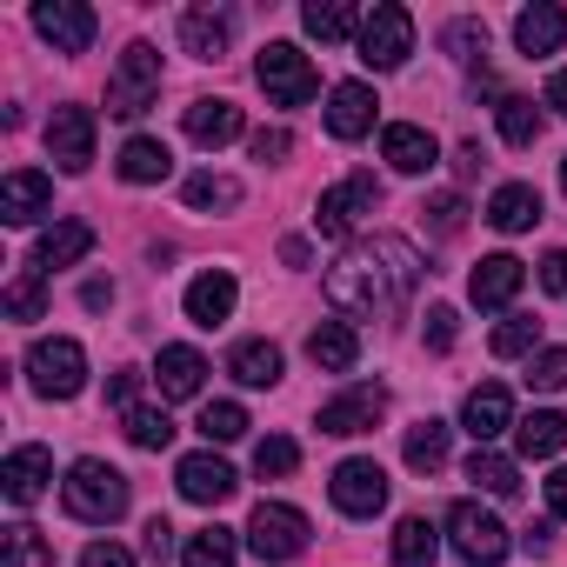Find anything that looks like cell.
<instances>
[{
	"label": "cell",
	"instance_id": "cell-1",
	"mask_svg": "<svg viewBox=\"0 0 567 567\" xmlns=\"http://www.w3.org/2000/svg\"><path fill=\"white\" fill-rule=\"evenodd\" d=\"M414 288H421V254L401 234H374L328 267V301L348 321H381V315L408 308Z\"/></svg>",
	"mask_w": 567,
	"mask_h": 567
},
{
	"label": "cell",
	"instance_id": "cell-2",
	"mask_svg": "<svg viewBox=\"0 0 567 567\" xmlns=\"http://www.w3.org/2000/svg\"><path fill=\"white\" fill-rule=\"evenodd\" d=\"M61 501H68V514H74V520L107 527V520H121V514H127V474L87 454V461H74V467H68Z\"/></svg>",
	"mask_w": 567,
	"mask_h": 567
},
{
	"label": "cell",
	"instance_id": "cell-3",
	"mask_svg": "<svg viewBox=\"0 0 567 567\" xmlns=\"http://www.w3.org/2000/svg\"><path fill=\"white\" fill-rule=\"evenodd\" d=\"M254 81L267 87V101H274V107H308V101L321 94V74H315V61H308L301 48H288V41H267V48H260V61H254Z\"/></svg>",
	"mask_w": 567,
	"mask_h": 567
},
{
	"label": "cell",
	"instance_id": "cell-4",
	"mask_svg": "<svg viewBox=\"0 0 567 567\" xmlns=\"http://www.w3.org/2000/svg\"><path fill=\"white\" fill-rule=\"evenodd\" d=\"M28 381H34V394H48V401H74V394L87 388V354H81V341H68V334L34 341V348H28Z\"/></svg>",
	"mask_w": 567,
	"mask_h": 567
},
{
	"label": "cell",
	"instance_id": "cell-5",
	"mask_svg": "<svg viewBox=\"0 0 567 567\" xmlns=\"http://www.w3.org/2000/svg\"><path fill=\"white\" fill-rule=\"evenodd\" d=\"M447 540H454V554L467 560V567H501L507 560V527H501V514H487L481 501H454L447 507Z\"/></svg>",
	"mask_w": 567,
	"mask_h": 567
},
{
	"label": "cell",
	"instance_id": "cell-6",
	"mask_svg": "<svg viewBox=\"0 0 567 567\" xmlns=\"http://www.w3.org/2000/svg\"><path fill=\"white\" fill-rule=\"evenodd\" d=\"M354 48H361V61H368L374 74H394V68L414 54V14H408V8H394V0H381V8L361 21Z\"/></svg>",
	"mask_w": 567,
	"mask_h": 567
},
{
	"label": "cell",
	"instance_id": "cell-7",
	"mask_svg": "<svg viewBox=\"0 0 567 567\" xmlns=\"http://www.w3.org/2000/svg\"><path fill=\"white\" fill-rule=\"evenodd\" d=\"M154 94H161V54H154L147 41H134V48L121 54V68L107 74V114L134 121V114L154 107Z\"/></svg>",
	"mask_w": 567,
	"mask_h": 567
},
{
	"label": "cell",
	"instance_id": "cell-8",
	"mask_svg": "<svg viewBox=\"0 0 567 567\" xmlns=\"http://www.w3.org/2000/svg\"><path fill=\"white\" fill-rule=\"evenodd\" d=\"M247 547L260 560H295V554H308V514L288 507V501H260L254 520H247Z\"/></svg>",
	"mask_w": 567,
	"mask_h": 567
},
{
	"label": "cell",
	"instance_id": "cell-9",
	"mask_svg": "<svg viewBox=\"0 0 567 567\" xmlns=\"http://www.w3.org/2000/svg\"><path fill=\"white\" fill-rule=\"evenodd\" d=\"M328 494H334V507H341L348 520H374V514L388 507V474H381V461L354 454V461H341V467H334Z\"/></svg>",
	"mask_w": 567,
	"mask_h": 567
},
{
	"label": "cell",
	"instance_id": "cell-10",
	"mask_svg": "<svg viewBox=\"0 0 567 567\" xmlns=\"http://www.w3.org/2000/svg\"><path fill=\"white\" fill-rule=\"evenodd\" d=\"M34 28H41V41H48L54 54H87L94 34H101V14L81 8V0H41V8H34Z\"/></svg>",
	"mask_w": 567,
	"mask_h": 567
},
{
	"label": "cell",
	"instance_id": "cell-11",
	"mask_svg": "<svg viewBox=\"0 0 567 567\" xmlns=\"http://www.w3.org/2000/svg\"><path fill=\"white\" fill-rule=\"evenodd\" d=\"M374 200H381V181H374V174H348L341 187H328V194H321L315 227H321L328 240H341V234H354V220H361V214H374Z\"/></svg>",
	"mask_w": 567,
	"mask_h": 567
},
{
	"label": "cell",
	"instance_id": "cell-12",
	"mask_svg": "<svg viewBox=\"0 0 567 567\" xmlns=\"http://www.w3.org/2000/svg\"><path fill=\"white\" fill-rule=\"evenodd\" d=\"M48 207H54V181L41 167H14L8 181H0V220L8 227H34Z\"/></svg>",
	"mask_w": 567,
	"mask_h": 567
},
{
	"label": "cell",
	"instance_id": "cell-13",
	"mask_svg": "<svg viewBox=\"0 0 567 567\" xmlns=\"http://www.w3.org/2000/svg\"><path fill=\"white\" fill-rule=\"evenodd\" d=\"M48 154H54L68 174H81V167L94 161V107H54V114H48Z\"/></svg>",
	"mask_w": 567,
	"mask_h": 567
},
{
	"label": "cell",
	"instance_id": "cell-14",
	"mask_svg": "<svg viewBox=\"0 0 567 567\" xmlns=\"http://www.w3.org/2000/svg\"><path fill=\"white\" fill-rule=\"evenodd\" d=\"M174 487H181V501H194V507H220L240 481H234V467H227L220 454H187V461L174 467Z\"/></svg>",
	"mask_w": 567,
	"mask_h": 567
},
{
	"label": "cell",
	"instance_id": "cell-15",
	"mask_svg": "<svg viewBox=\"0 0 567 567\" xmlns=\"http://www.w3.org/2000/svg\"><path fill=\"white\" fill-rule=\"evenodd\" d=\"M48 481H54V454L48 447H14L8 454V467H0V494H8L14 507H34L41 494H48Z\"/></svg>",
	"mask_w": 567,
	"mask_h": 567
},
{
	"label": "cell",
	"instance_id": "cell-16",
	"mask_svg": "<svg viewBox=\"0 0 567 567\" xmlns=\"http://www.w3.org/2000/svg\"><path fill=\"white\" fill-rule=\"evenodd\" d=\"M234 301H240V288H234L227 267H207V274L187 280V321H194V328H220V321L234 315Z\"/></svg>",
	"mask_w": 567,
	"mask_h": 567
},
{
	"label": "cell",
	"instance_id": "cell-17",
	"mask_svg": "<svg viewBox=\"0 0 567 567\" xmlns=\"http://www.w3.org/2000/svg\"><path fill=\"white\" fill-rule=\"evenodd\" d=\"M388 414V388H348L321 408V434H368Z\"/></svg>",
	"mask_w": 567,
	"mask_h": 567
},
{
	"label": "cell",
	"instance_id": "cell-18",
	"mask_svg": "<svg viewBox=\"0 0 567 567\" xmlns=\"http://www.w3.org/2000/svg\"><path fill=\"white\" fill-rule=\"evenodd\" d=\"M520 280H527V267H520L514 254H487V260L467 274V301H474V308H507V301L520 295Z\"/></svg>",
	"mask_w": 567,
	"mask_h": 567
},
{
	"label": "cell",
	"instance_id": "cell-19",
	"mask_svg": "<svg viewBox=\"0 0 567 567\" xmlns=\"http://www.w3.org/2000/svg\"><path fill=\"white\" fill-rule=\"evenodd\" d=\"M374 107H381V101H374L368 81H341V87L328 94V134H334V141H361V134L374 127Z\"/></svg>",
	"mask_w": 567,
	"mask_h": 567
},
{
	"label": "cell",
	"instance_id": "cell-20",
	"mask_svg": "<svg viewBox=\"0 0 567 567\" xmlns=\"http://www.w3.org/2000/svg\"><path fill=\"white\" fill-rule=\"evenodd\" d=\"M381 154H388L394 174H427V167L441 161V141H434L427 127H414V121H394V127L381 134Z\"/></svg>",
	"mask_w": 567,
	"mask_h": 567
},
{
	"label": "cell",
	"instance_id": "cell-21",
	"mask_svg": "<svg viewBox=\"0 0 567 567\" xmlns=\"http://www.w3.org/2000/svg\"><path fill=\"white\" fill-rule=\"evenodd\" d=\"M461 427H467L481 447H487L494 434H507V427H514V401H507V388H494V381H487V388H467V401H461Z\"/></svg>",
	"mask_w": 567,
	"mask_h": 567
},
{
	"label": "cell",
	"instance_id": "cell-22",
	"mask_svg": "<svg viewBox=\"0 0 567 567\" xmlns=\"http://www.w3.org/2000/svg\"><path fill=\"white\" fill-rule=\"evenodd\" d=\"M87 254H94V227H87V220H54V227L41 234V247H34V267L54 274V267L87 260Z\"/></svg>",
	"mask_w": 567,
	"mask_h": 567
},
{
	"label": "cell",
	"instance_id": "cell-23",
	"mask_svg": "<svg viewBox=\"0 0 567 567\" xmlns=\"http://www.w3.org/2000/svg\"><path fill=\"white\" fill-rule=\"evenodd\" d=\"M308 361H315L321 374H354V361H361V334H354L348 321H321V328L308 334Z\"/></svg>",
	"mask_w": 567,
	"mask_h": 567
},
{
	"label": "cell",
	"instance_id": "cell-24",
	"mask_svg": "<svg viewBox=\"0 0 567 567\" xmlns=\"http://www.w3.org/2000/svg\"><path fill=\"white\" fill-rule=\"evenodd\" d=\"M200 381H207V361H200L194 348H161V361H154V388H161V401H194Z\"/></svg>",
	"mask_w": 567,
	"mask_h": 567
},
{
	"label": "cell",
	"instance_id": "cell-25",
	"mask_svg": "<svg viewBox=\"0 0 567 567\" xmlns=\"http://www.w3.org/2000/svg\"><path fill=\"white\" fill-rule=\"evenodd\" d=\"M227 34H234V21H227L220 8H187V14H181V48H187L194 61H220V54H227Z\"/></svg>",
	"mask_w": 567,
	"mask_h": 567
},
{
	"label": "cell",
	"instance_id": "cell-26",
	"mask_svg": "<svg viewBox=\"0 0 567 567\" xmlns=\"http://www.w3.org/2000/svg\"><path fill=\"white\" fill-rule=\"evenodd\" d=\"M121 181L127 187H154V181H167L174 174V154H167V141H154V134H134L127 147H121Z\"/></svg>",
	"mask_w": 567,
	"mask_h": 567
},
{
	"label": "cell",
	"instance_id": "cell-27",
	"mask_svg": "<svg viewBox=\"0 0 567 567\" xmlns=\"http://www.w3.org/2000/svg\"><path fill=\"white\" fill-rule=\"evenodd\" d=\"M560 34H567V14L554 8V0H540V8H527V14L514 21V48H520L527 61L554 54V48H560Z\"/></svg>",
	"mask_w": 567,
	"mask_h": 567
},
{
	"label": "cell",
	"instance_id": "cell-28",
	"mask_svg": "<svg viewBox=\"0 0 567 567\" xmlns=\"http://www.w3.org/2000/svg\"><path fill=\"white\" fill-rule=\"evenodd\" d=\"M187 141H194V147H227V141H240V107H234V101H194V107H187Z\"/></svg>",
	"mask_w": 567,
	"mask_h": 567
},
{
	"label": "cell",
	"instance_id": "cell-29",
	"mask_svg": "<svg viewBox=\"0 0 567 567\" xmlns=\"http://www.w3.org/2000/svg\"><path fill=\"white\" fill-rule=\"evenodd\" d=\"M487 220H494L501 234H527V227L540 220V194H534L527 181H507V187L487 200Z\"/></svg>",
	"mask_w": 567,
	"mask_h": 567
},
{
	"label": "cell",
	"instance_id": "cell-30",
	"mask_svg": "<svg viewBox=\"0 0 567 567\" xmlns=\"http://www.w3.org/2000/svg\"><path fill=\"white\" fill-rule=\"evenodd\" d=\"M514 447H520L527 461H547V454H560V447H567V414L540 408V414L514 421Z\"/></svg>",
	"mask_w": 567,
	"mask_h": 567
},
{
	"label": "cell",
	"instance_id": "cell-31",
	"mask_svg": "<svg viewBox=\"0 0 567 567\" xmlns=\"http://www.w3.org/2000/svg\"><path fill=\"white\" fill-rule=\"evenodd\" d=\"M227 374H234L240 388H274V381H280V348H274V341H240V348L227 354Z\"/></svg>",
	"mask_w": 567,
	"mask_h": 567
},
{
	"label": "cell",
	"instance_id": "cell-32",
	"mask_svg": "<svg viewBox=\"0 0 567 567\" xmlns=\"http://www.w3.org/2000/svg\"><path fill=\"white\" fill-rule=\"evenodd\" d=\"M434 554H441L434 520H427V514H408V520L394 527V567H434Z\"/></svg>",
	"mask_w": 567,
	"mask_h": 567
},
{
	"label": "cell",
	"instance_id": "cell-33",
	"mask_svg": "<svg viewBox=\"0 0 567 567\" xmlns=\"http://www.w3.org/2000/svg\"><path fill=\"white\" fill-rule=\"evenodd\" d=\"M301 28H308L315 41H348V34H361V14L348 8V0H308V8H301Z\"/></svg>",
	"mask_w": 567,
	"mask_h": 567
},
{
	"label": "cell",
	"instance_id": "cell-34",
	"mask_svg": "<svg viewBox=\"0 0 567 567\" xmlns=\"http://www.w3.org/2000/svg\"><path fill=\"white\" fill-rule=\"evenodd\" d=\"M401 454H408L414 474H441V467H447V421H414Z\"/></svg>",
	"mask_w": 567,
	"mask_h": 567
},
{
	"label": "cell",
	"instance_id": "cell-35",
	"mask_svg": "<svg viewBox=\"0 0 567 567\" xmlns=\"http://www.w3.org/2000/svg\"><path fill=\"white\" fill-rule=\"evenodd\" d=\"M0 567H54L48 534H41V527H28V520H14L8 534H0Z\"/></svg>",
	"mask_w": 567,
	"mask_h": 567
},
{
	"label": "cell",
	"instance_id": "cell-36",
	"mask_svg": "<svg viewBox=\"0 0 567 567\" xmlns=\"http://www.w3.org/2000/svg\"><path fill=\"white\" fill-rule=\"evenodd\" d=\"M494 121H501V141H507V147H534V141H540V114H534V101H520V94H501Z\"/></svg>",
	"mask_w": 567,
	"mask_h": 567
},
{
	"label": "cell",
	"instance_id": "cell-37",
	"mask_svg": "<svg viewBox=\"0 0 567 567\" xmlns=\"http://www.w3.org/2000/svg\"><path fill=\"white\" fill-rule=\"evenodd\" d=\"M467 481H474L481 494H501V501H507V494L520 487L514 461H507V454H494V447H474V461H467Z\"/></svg>",
	"mask_w": 567,
	"mask_h": 567
},
{
	"label": "cell",
	"instance_id": "cell-38",
	"mask_svg": "<svg viewBox=\"0 0 567 567\" xmlns=\"http://www.w3.org/2000/svg\"><path fill=\"white\" fill-rule=\"evenodd\" d=\"M181 567H234V534H227V527H200V534H187Z\"/></svg>",
	"mask_w": 567,
	"mask_h": 567
},
{
	"label": "cell",
	"instance_id": "cell-39",
	"mask_svg": "<svg viewBox=\"0 0 567 567\" xmlns=\"http://www.w3.org/2000/svg\"><path fill=\"white\" fill-rule=\"evenodd\" d=\"M121 427H127V441H134V447H147V454H161V447L174 441V421H167L161 408H127V414H121Z\"/></svg>",
	"mask_w": 567,
	"mask_h": 567
},
{
	"label": "cell",
	"instance_id": "cell-40",
	"mask_svg": "<svg viewBox=\"0 0 567 567\" xmlns=\"http://www.w3.org/2000/svg\"><path fill=\"white\" fill-rule=\"evenodd\" d=\"M187 207H240V181L234 174H187Z\"/></svg>",
	"mask_w": 567,
	"mask_h": 567
},
{
	"label": "cell",
	"instance_id": "cell-41",
	"mask_svg": "<svg viewBox=\"0 0 567 567\" xmlns=\"http://www.w3.org/2000/svg\"><path fill=\"white\" fill-rule=\"evenodd\" d=\"M301 467V447L288 441V434H267L260 447H254V474L260 481H280V474H295Z\"/></svg>",
	"mask_w": 567,
	"mask_h": 567
},
{
	"label": "cell",
	"instance_id": "cell-42",
	"mask_svg": "<svg viewBox=\"0 0 567 567\" xmlns=\"http://www.w3.org/2000/svg\"><path fill=\"white\" fill-rule=\"evenodd\" d=\"M200 434L207 441H240L247 434V408L240 401H207L200 408Z\"/></svg>",
	"mask_w": 567,
	"mask_h": 567
},
{
	"label": "cell",
	"instance_id": "cell-43",
	"mask_svg": "<svg viewBox=\"0 0 567 567\" xmlns=\"http://www.w3.org/2000/svg\"><path fill=\"white\" fill-rule=\"evenodd\" d=\"M8 315L14 321H41L48 315V288H41V267H28L14 288H8Z\"/></svg>",
	"mask_w": 567,
	"mask_h": 567
},
{
	"label": "cell",
	"instance_id": "cell-44",
	"mask_svg": "<svg viewBox=\"0 0 567 567\" xmlns=\"http://www.w3.org/2000/svg\"><path fill=\"white\" fill-rule=\"evenodd\" d=\"M527 388L534 394H560L567 388V348H540L534 368H527Z\"/></svg>",
	"mask_w": 567,
	"mask_h": 567
},
{
	"label": "cell",
	"instance_id": "cell-45",
	"mask_svg": "<svg viewBox=\"0 0 567 567\" xmlns=\"http://www.w3.org/2000/svg\"><path fill=\"white\" fill-rule=\"evenodd\" d=\"M534 341H540V321H527V315H514V321H501V328H494V354H501V361L527 354Z\"/></svg>",
	"mask_w": 567,
	"mask_h": 567
},
{
	"label": "cell",
	"instance_id": "cell-46",
	"mask_svg": "<svg viewBox=\"0 0 567 567\" xmlns=\"http://www.w3.org/2000/svg\"><path fill=\"white\" fill-rule=\"evenodd\" d=\"M441 48H447L454 61H481V54H487V28H481V21H454V28L441 34Z\"/></svg>",
	"mask_w": 567,
	"mask_h": 567
},
{
	"label": "cell",
	"instance_id": "cell-47",
	"mask_svg": "<svg viewBox=\"0 0 567 567\" xmlns=\"http://www.w3.org/2000/svg\"><path fill=\"white\" fill-rule=\"evenodd\" d=\"M421 220H427L434 234H461V220H467V200H461V194H434V200L421 207Z\"/></svg>",
	"mask_w": 567,
	"mask_h": 567
},
{
	"label": "cell",
	"instance_id": "cell-48",
	"mask_svg": "<svg viewBox=\"0 0 567 567\" xmlns=\"http://www.w3.org/2000/svg\"><path fill=\"white\" fill-rule=\"evenodd\" d=\"M454 334H461V315H454V308H427V348H434V354H447V348H454Z\"/></svg>",
	"mask_w": 567,
	"mask_h": 567
},
{
	"label": "cell",
	"instance_id": "cell-49",
	"mask_svg": "<svg viewBox=\"0 0 567 567\" xmlns=\"http://www.w3.org/2000/svg\"><path fill=\"white\" fill-rule=\"evenodd\" d=\"M295 154V134L288 127H260L254 134V161H288Z\"/></svg>",
	"mask_w": 567,
	"mask_h": 567
},
{
	"label": "cell",
	"instance_id": "cell-50",
	"mask_svg": "<svg viewBox=\"0 0 567 567\" xmlns=\"http://www.w3.org/2000/svg\"><path fill=\"white\" fill-rule=\"evenodd\" d=\"M141 554H147V560H167V554H174V520H167V514H154V520H147Z\"/></svg>",
	"mask_w": 567,
	"mask_h": 567
},
{
	"label": "cell",
	"instance_id": "cell-51",
	"mask_svg": "<svg viewBox=\"0 0 567 567\" xmlns=\"http://www.w3.org/2000/svg\"><path fill=\"white\" fill-rule=\"evenodd\" d=\"M81 567H134V554H127L121 540H94V547L81 554Z\"/></svg>",
	"mask_w": 567,
	"mask_h": 567
},
{
	"label": "cell",
	"instance_id": "cell-52",
	"mask_svg": "<svg viewBox=\"0 0 567 567\" xmlns=\"http://www.w3.org/2000/svg\"><path fill=\"white\" fill-rule=\"evenodd\" d=\"M134 394H141V374H134V368H121V374L107 381V408H121V414H127V408H134Z\"/></svg>",
	"mask_w": 567,
	"mask_h": 567
},
{
	"label": "cell",
	"instance_id": "cell-53",
	"mask_svg": "<svg viewBox=\"0 0 567 567\" xmlns=\"http://www.w3.org/2000/svg\"><path fill=\"white\" fill-rule=\"evenodd\" d=\"M540 288H547V295H567V247H554V254L540 260Z\"/></svg>",
	"mask_w": 567,
	"mask_h": 567
},
{
	"label": "cell",
	"instance_id": "cell-54",
	"mask_svg": "<svg viewBox=\"0 0 567 567\" xmlns=\"http://www.w3.org/2000/svg\"><path fill=\"white\" fill-rule=\"evenodd\" d=\"M454 167H461V181H474V174L487 167V154H481V141H461V147H454Z\"/></svg>",
	"mask_w": 567,
	"mask_h": 567
},
{
	"label": "cell",
	"instance_id": "cell-55",
	"mask_svg": "<svg viewBox=\"0 0 567 567\" xmlns=\"http://www.w3.org/2000/svg\"><path fill=\"white\" fill-rule=\"evenodd\" d=\"M547 514H554V520H567V467H554V474H547Z\"/></svg>",
	"mask_w": 567,
	"mask_h": 567
},
{
	"label": "cell",
	"instance_id": "cell-56",
	"mask_svg": "<svg viewBox=\"0 0 567 567\" xmlns=\"http://www.w3.org/2000/svg\"><path fill=\"white\" fill-rule=\"evenodd\" d=\"M107 301H114V280H87V288H81V308H94V315H101Z\"/></svg>",
	"mask_w": 567,
	"mask_h": 567
},
{
	"label": "cell",
	"instance_id": "cell-57",
	"mask_svg": "<svg viewBox=\"0 0 567 567\" xmlns=\"http://www.w3.org/2000/svg\"><path fill=\"white\" fill-rule=\"evenodd\" d=\"M547 107H554V114H560V121H567V68H560V74H554V81H547Z\"/></svg>",
	"mask_w": 567,
	"mask_h": 567
},
{
	"label": "cell",
	"instance_id": "cell-58",
	"mask_svg": "<svg viewBox=\"0 0 567 567\" xmlns=\"http://www.w3.org/2000/svg\"><path fill=\"white\" fill-rule=\"evenodd\" d=\"M547 547H554V527H547V520H534V527H527V554H547Z\"/></svg>",
	"mask_w": 567,
	"mask_h": 567
},
{
	"label": "cell",
	"instance_id": "cell-59",
	"mask_svg": "<svg viewBox=\"0 0 567 567\" xmlns=\"http://www.w3.org/2000/svg\"><path fill=\"white\" fill-rule=\"evenodd\" d=\"M280 260H288V267H308V240H280Z\"/></svg>",
	"mask_w": 567,
	"mask_h": 567
},
{
	"label": "cell",
	"instance_id": "cell-60",
	"mask_svg": "<svg viewBox=\"0 0 567 567\" xmlns=\"http://www.w3.org/2000/svg\"><path fill=\"white\" fill-rule=\"evenodd\" d=\"M560 187H567V161H560Z\"/></svg>",
	"mask_w": 567,
	"mask_h": 567
}]
</instances>
